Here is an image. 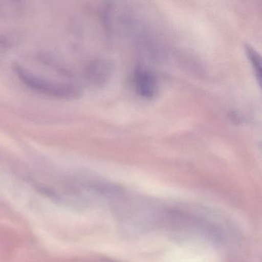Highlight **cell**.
<instances>
[{
	"mask_svg": "<svg viewBox=\"0 0 262 262\" xmlns=\"http://www.w3.org/2000/svg\"><path fill=\"white\" fill-rule=\"evenodd\" d=\"M13 69L25 85L46 96L59 99H73L79 97L80 95V88L76 84L54 82L37 76L20 65H15Z\"/></svg>",
	"mask_w": 262,
	"mask_h": 262,
	"instance_id": "6da1fadb",
	"label": "cell"
},
{
	"mask_svg": "<svg viewBox=\"0 0 262 262\" xmlns=\"http://www.w3.org/2000/svg\"><path fill=\"white\" fill-rule=\"evenodd\" d=\"M112 67L105 60H95L87 67L85 75L88 80L96 85H103L110 79Z\"/></svg>",
	"mask_w": 262,
	"mask_h": 262,
	"instance_id": "7a4b0ae2",
	"label": "cell"
},
{
	"mask_svg": "<svg viewBox=\"0 0 262 262\" xmlns=\"http://www.w3.org/2000/svg\"><path fill=\"white\" fill-rule=\"evenodd\" d=\"M136 84L138 93L143 97L151 99L157 94V80L151 72L139 70L136 73Z\"/></svg>",
	"mask_w": 262,
	"mask_h": 262,
	"instance_id": "3957f363",
	"label": "cell"
},
{
	"mask_svg": "<svg viewBox=\"0 0 262 262\" xmlns=\"http://www.w3.org/2000/svg\"><path fill=\"white\" fill-rule=\"evenodd\" d=\"M246 50L248 58H249L250 61L252 63L256 73L258 75V79H260V70H261L260 69V61L261 60H260V56L251 47H247Z\"/></svg>",
	"mask_w": 262,
	"mask_h": 262,
	"instance_id": "277c9868",
	"label": "cell"
}]
</instances>
